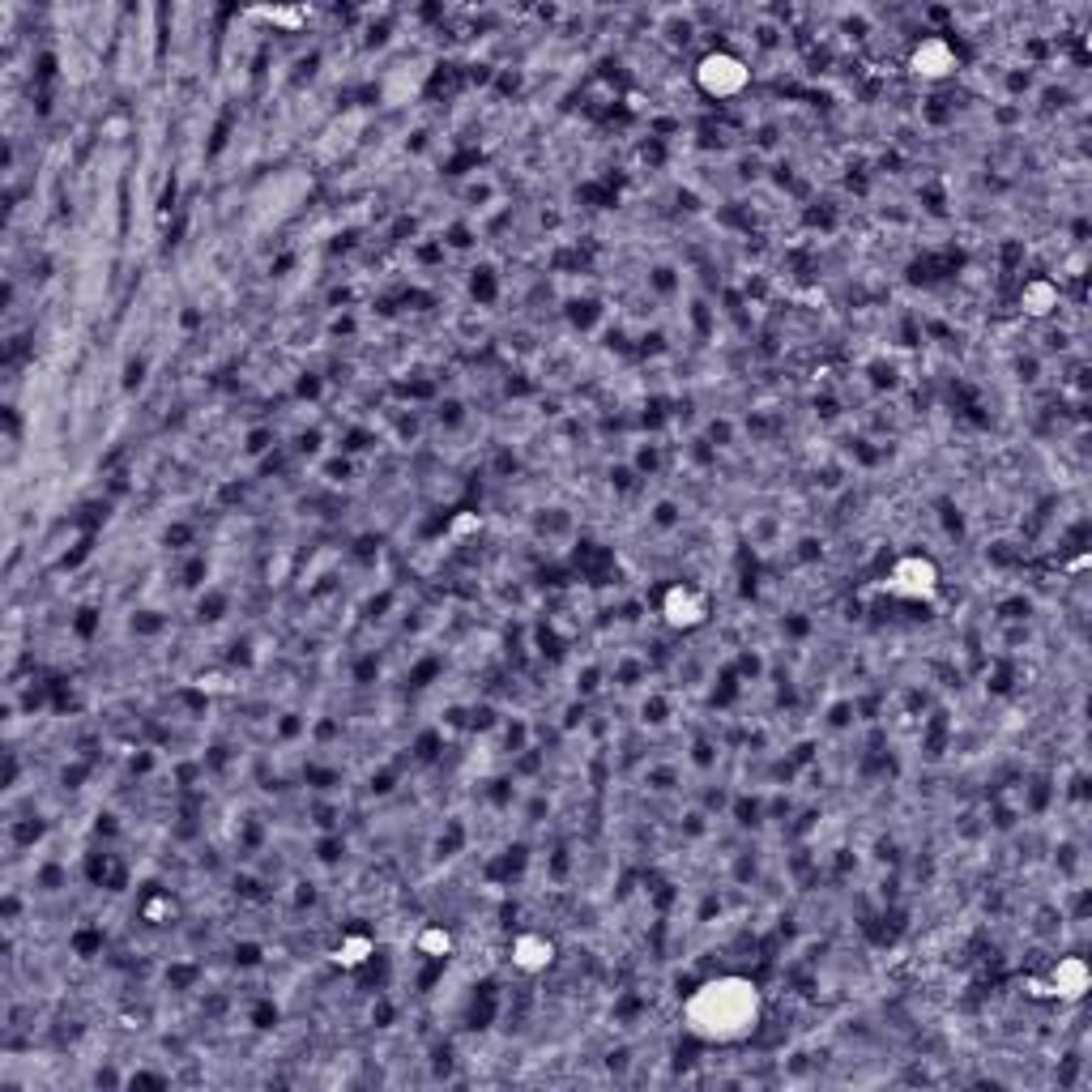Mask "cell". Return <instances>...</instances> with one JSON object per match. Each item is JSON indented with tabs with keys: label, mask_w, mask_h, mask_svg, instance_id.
<instances>
[{
	"label": "cell",
	"mask_w": 1092,
	"mask_h": 1092,
	"mask_svg": "<svg viewBox=\"0 0 1092 1092\" xmlns=\"http://www.w3.org/2000/svg\"><path fill=\"white\" fill-rule=\"evenodd\" d=\"M700 78H705V86L713 90V94H734V90H742V81H747V68H742L739 60H730V55H713V60H705Z\"/></svg>",
	"instance_id": "2"
},
{
	"label": "cell",
	"mask_w": 1092,
	"mask_h": 1092,
	"mask_svg": "<svg viewBox=\"0 0 1092 1092\" xmlns=\"http://www.w3.org/2000/svg\"><path fill=\"white\" fill-rule=\"evenodd\" d=\"M1084 982H1088V973H1084L1080 960H1067L1059 969V994H1080Z\"/></svg>",
	"instance_id": "3"
},
{
	"label": "cell",
	"mask_w": 1092,
	"mask_h": 1092,
	"mask_svg": "<svg viewBox=\"0 0 1092 1092\" xmlns=\"http://www.w3.org/2000/svg\"><path fill=\"white\" fill-rule=\"evenodd\" d=\"M517 951H521V964H525V969H538V964H546V960H551V948H546V943H538V939H521Z\"/></svg>",
	"instance_id": "4"
},
{
	"label": "cell",
	"mask_w": 1092,
	"mask_h": 1092,
	"mask_svg": "<svg viewBox=\"0 0 1092 1092\" xmlns=\"http://www.w3.org/2000/svg\"><path fill=\"white\" fill-rule=\"evenodd\" d=\"M687 1020L700 1037L713 1041H739L747 1037L755 1020H760V994L751 990L747 982H713L692 999L687 1007Z\"/></svg>",
	"instance_id": "1"
}]
</instances>
